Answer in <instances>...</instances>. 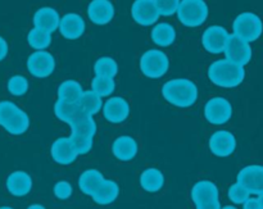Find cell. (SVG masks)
Returning a JSON list of instances; mask_svg holds the SVG:
<instances>
[{"label":"cell","instance_id":"cell-5","mask_svg":"<svg viewBox=\"0 0 263 209\" xmlns=\"http://www.w3.org/2000/svg\"><path fill=\"white\" fill-rule=\"evenodd\" d=\"M263 32L262 20L252 12L240 13L233 22V35L247 43H253Z\"/></svg>","mask_w":263,"mask_h":209},{"label":"cell","instance_id":"cell-9","mask_svg":"<svg viewBox=\"0 0 263 209\" xmlns=\"http://www.w3.org/2000/svg\"><path fill=\"white\" fill-rule=\"evenodd\" d=\"M223 54H225L226 59L244 67L251 62L253 50H252L251 44L230 33Z\"/></svg>","mask_w":263,"mask_h":209},{"label":"cell","instance_id":"cell-25","mask_svg":"<svg viewBox=\"0 0 263 209\" xmlns=\"http://www.w3.org/2000/svg\"><path fill=\"white\" fill-rule=\"evenodd\" d=\"M140 186L148 193H157L163 187L164 175L158 168H146L140 175Z\"/></svg>","mask_w":263,"mask_h":209},{"label":"cell","instance_id":"cell-22","mask_svg":"<svg viewBox=\"0 0 263 209\" xmlns=\"http://www.w3.org/2000/svg\"><path fill=\"white\" fill-rule=\"evenodd\" d=\"M220 199V192L216 184L208 180H200L193 186L192 200L195 205Z\"/></svg>","mask_w":263,"mask_h":209},{"label":"cell","instance_id":"cell-17","mask_svg":"<svg viewBox=\"0 0 263 209\" xmlns=\"http://www.w3.org/2000/svg\"><path fill=\"white\" fill-rule=\"evenodd\" d=\"M32 21L35 28L44 31V32L53 33L58 30L61 17H59V13L54 8L43 7L36 10Z\"/></svg>","mask_w":263,"mask_h":209},{"label":"cell","instance_id":"cell-42","mask_svg":"<svg viewBox=\"0 0 263 209\" xmlns=\"http://www.w3.org/2000/svg\"><path fill=\"white\" fill-rule=\"evenodd\" d=\"M221 209H238L235 205H225V207H221Z\"/></svg>","mask_w":263,"mask_h":209},{"label":"cell","instance_id":"cell-43","mask_svg":"<svg viewBox=\"0 0 263 209\" xmlns=\"http://www.w3.org/2000/svg\"><path fill=\"white\" fill-rule=\"evenodd\" d=\"M258 199H259V203H261V209H263V194L258 195Z\"/></svg>","mask_w":263,"mask_h":209},{"label":"cell","instance_id":"cell-3","mask_svg":"<svg viewBox=\"0 0 263 209\" xmlns=\"http://www.w3.org/2000/svg\"><path fill=\"white\" fill-rule=\"evenodd\" d=\"M0 126L13 136L23 135L30 127L27 113L10 100L0 102Z\"/></svg>","mask_w":263,"mask_h":209},{"label":"cell","instance_id":"cell-12","mask_svg":"<svg viewBox=\"0 0 263 209\" xmlns=\"http://www.w3.org/2000/svg\"><path fill=\"white\" fill-rule=\"evenodd\" d=\"M210 150L213 156L226 158L230 157L236 149V139L233 132L228 130H220L212 134L208 141Z\"/></svg>","mask_w":263,"mask_h":209},{"label":"cell","instance_id":"cell-11","mask_svg":"<svg viewBox=\"0 0 263 209\" xmlns=\"http://www.w3.org/2000/svg\"><path fill=\"white\" fill-rule=\"evenodd\" d=\"M229 36H230V33L222 26H211L202 35L203 48L213 55L223 53Z\"/></svg>","mask_w":263,"mask_h":209},{"label":"cell","instance_id":"cell-41","mask_svg":"<svg viewBox=\"0 0 263 209\" xmlns=\"http://www.w3.org/2000/svg\"><path fill=\"white\" fill-rule=\"evenodd\" d=\"M27 209H46V208L41 204H32V205H30Z\"/></svg>","mask_w":263,"mask_h":209},{"label":"cell","instance_id":"cell-20","mask_svg":"<svg viewBox=\"0 0 263 209\" xmlns=\"http://www.w3.org/2000/svg\"><path fill=\"white\" fill-rule=\"evenodd\" d=\"M51 158L58 164L68 166L77 159V153L72 146L69 138H59L53 143L50 149Z\"/></svg>","mask_w":263,"mask_h":209},{"label":"cell","instance_id":"cell-35","mask_svg":"<svg viewBox=\"0 0 263 209\" xmlns=\"http://www.w3.org/2000/svg\"><path fill=\"white\" fill-rule=\"evenodd\" d=\"M228 195L229 199H230L234 204H243V203L251 197L248 190H247L243 185L239 184V182H235V184H233L229 187Z\"/></svg>","mask_w":263,"mask_h":209},{"label":"cell","instance_id":"cell-34","mask_svg":"<svg viewBox=\"0 0 263 209\" xmlns=\"http://www.w3.org/2000/svg\"><path fill=\"white\" fill-rule=\"evenodd\" d=\"M30 82L22 74H14L7 82V90L13 97H23L28 91Z\"/></svg>","mask_w":263,"mask_h":209},{"label":"cell","instance_id":"cell-44","mask_svg":"<svg viewBox=\"0 0 263 209\" xmlns=\"http://www.w3.org/2000/svg\"><path fill=\"white\" fill-rule=\"evenodd\" d=\"M0 209H13L12 207H8V205H3V207H0Z\"/></svg>","mask_w":263,"mask_h":209},{"label":"cell","instance_id":"cell-24","mask_svg":"<svg viewBox=\"0 0 263 209\" xmlns=\"http://www.w3.org/2000/svg\"><path fill=\"white\" fill-rule=\"evenodd\" d=\"M103 98H100L97 92L92 90H84L81 98L77 102L80 112L86 116H95L102 110L103 108Z\"/></svg>","mask_w":263,"mask_h":209},{"label":"cell","instance_id":"cell-32","mask_svg":"<svg viewBox=\"0 0 263 209\" xmlns=\"http://www.w3.org/2000/svg\"><path fill=\"white\" fill-rule=\"evenodd\" d=\"M91 90L97 92L100 98H107L115 92L116 82L115 79L103 76H95L91 81Z\"/></svg>","mask_w":263,"mask_h":209},{"label":"cell","instance_id":"cell-37","mask_svg":"<svg viewBox=\"0 0 263 209\" xmlns=\"http://www.w3.org/2000/svg\"><path fill=\"white\" fill-rule=\"evenodd\" d=\"M54 195H55L57 199L59 200H67L68 198H71L73 189H72V185L67 181H59L54 185Z\"/></svg>","mask_w":263,"mask_h":209},{"label":"cell","instance_id":"cell-10","mask_svg":"<svg viewBox=\"0 0 263 209\" xmlns=\"http://www.w3.org/2000/svg\"><path fill=\"white\" fill-rule=\"evenodd\" d=\"M236 182L243 185L251 195L263 194V166L249 164L240 169L236 177Z\"/></svg>","mask_w":263,"mask_h":209},{"label":"cell","instance_id":"cell-40","mask_svg":"<svg viewBox=\"0 0 263 209\" xmlns=\"http://www.w3.org/2000/svg\"><path fill=\"white\" fill-rule=\"evenodd\" d=\"M197 209H221V203L220 199L218 200H212V202L203 203V204L195 205Z\"/></svg>","mask_w":263,"mask_h":209},{"label":"cell","instance_id":"cell-14","mask_svg":"<svg viewBox=\"0 0 263 209\" xmlns=\"http://www.w3.org/2000/svg\"><path fill=\"white\" fill-rule=\"evenodd\" d=\"M103 116L110 123H122L130 116V103L122 97H112L103 104Z\"/></svg>","mask_w":263,"mask_h":209},{"label":"cell","instance_id":"cell-15","mask_svg":"<svg viewBox=\"0 0 263 209\" xmlns=\"http://www.w3.org/2000/svg\"><path fill=\"white\" fill-rule=\"evenodd\" d=\"M59 32L68 40H77L86 30L85 20L77 13H67L59 21Z\"/></svg>","mask_w":263,"mask_h":209},{"label":"cell","instance_id":"cell-19","mask_svg":"<svg viewBox=\"0 0 263 209\" xmlns=\"http://www.w3.org/2000/svg\"><path fill=\"white\" fill-rule=\"evenodd\" d=\"M139 151L138 141L128 135L118 136L112 144V153L117 159L122 162L133 161Z\"/></svg>","mask_w":263,"mask_h":209},{"label":"cell","instance_id":"cell-30","mask_svg":"<svg viewBox=\"0 0 263 209\" xmlns=\"http://www.w3.org/2000/svg\"><path fill=\"white\" fill-rule=\"evenodd\" d=\"M118 72V64L110 56H102L98 59L94 64V73L95 76L110 77L115 79Z\"/></svg>","mask_w":263,"mask_h":209},{"label":"cell","instance_id":"cell-6","mask_svg":"<svg viewBox=\"0 0 263 209\" xmlns=\"http://www.w3.org/2000/svg\"><path fill=\"white\" fill-rule=\"evenodd\" d=\"M141 73L149 79H161L170 68V59L166 53L159 49H151L141 54L139 61Z\"/></svg>","mask_w":263,"mask_h":209},{"label":"cell","instance_id":"cell-18","mask_svg":"<svg viewBox=\"0 0 263 209\" xmlns=\"http://www.w3.org/2000/svg\"><path fill=\"white\" fill-rule=\"evenodd\" d=\"M5 186L13 197H26L32 190V179L27 172L14 171L7 177Z\"/></svg>","mask_w":263,"mask_h":209},{"label":"cell","instance_id":"cell-1","mask_svg":"<svg viewBox=\"0 0 263 209\" xmlns=\"http://www.w3.org/2000/svg\"><path fill=\"white\" fill-rule=\"evenodd\" d=\"M164 99L177 108H190L198 100V87L189 79H174L162 86Z\"/></svg>","mask_w":263,"mask_h":209},{"label":"cell","instance_id":"cell-31","mask_svg":"<svg viewBox=\"0 0 263 209\" xmlns=\"http://www.w3.org/2000/svg\"><path fill=\"white\" fill-rule=\"evenodd\" d=\"M27 43L35 50H46L51 44V33L44 32L33 27L27 35Z\"/></svg>","mask_w":263,"mask_h":209},{"label":"cell","instance_id":"cell-26","mask_svg":"<svg viewBox=\"0 0 263 209\" xmlns=\"http://www.w3.org/2000/svg\"><path fill=\"white\" fill-rule=\"evenodd\" d=\"M82 92H84V89H82L81 84L76 80H66V81L59 85L58 90H57V95H58L59 100L73 103V104H77Z\"/></svg>","mask_w":263,"mask_h":209},{"label":"cell","instance_id":"cell-27","mask_svg":"<svg viewBox=\"0 0 263 209\" xmlns=\"http://www.w3.org/2000/svg\"><path fill=\"white\" fill-rule=\"evenodd\" d=\"M54 115L58 118L59 121L64 123H71L72 121L76 120L80 115H82L80 112L77 104H73V103H67L63 102V100H57L55 104H54Z\"/></svg>","mask_w":263,"mask_h":209},{"label":"cell","instance_id":"cell-29","mask_svg":"<svg viewBox=\"0 0 263 209\" xmlns=\"http://www.w3.org/2000/svg\"><path fill=\"white\" fill-rule=\"evenodd\" d=\"M69 127H71V132L84 134V135L91 136V138H94L97 134V122L94 121L92 116L80 115L76 120L69 123Z\"/></svg>","mask_w":263,"mask_h":209},{"label":"cell","instance_id":"cell-33","mask_svg":"<svg viewBox=\"0 0 263 209\" xmlns=\"http://www.w3.org/2000/svg\"><path fill=\"white\" fill-rule=\"evenodd\" d=\"M68 138L77 156H84L91 150L92 140H94V138H91V136L79 132H71V136H68Z\"/></svg>","mask_w":263,"mask_h":209},{"label":"cell","instance_id":"cell-21","mask_svg":"<svg viewBox=\"0 0 263 209\" xmlns=\"http://www.w3.org/2000/svg\"><path fill=\"white\" fill-rule=\"evenodd\" d=\"M118 194H120V186H118L117 182L113 181V180L103 179L90 197L98 204L108 205L112 204L117 199Z\"/></svg>","mask_w":263,"mask_h":209},{"label":"cell","instance_id":"cell-2","mask_svg":"<svg viewBox=\"0 0 263 209\" xmlns=\"http://www.w3.org/2000/svg\"><path fill=\"white\" fill-rule=\"evenodd\" d=\"M208 79L213 85L225 89L239 86L246 79V69L229 59L215 61L208 68Z\"/></svg>","mask_w":263,"mask_h":209},{"label":"cell","instance_id":"cell-23","mask_svg":"<svg viewBox=\"0 0 263 209\" xmlns=\"http://www.w3.org/2000/svg\"><path fill=\"white\" fill-rule=\"evenodd\" d=\"M151 37L152 41L157 46L167 48V46L172 45L175 43V40H176V30L168 22L157 23V25H154L153 30H152Z\"/></svg>","mask_w":263,"mask_h":209},{"label":"cell","instance_id":"cell-8","mask_svg":"<svg viewBox=\"0 0 263 209\" xmlns=\"http://www.w3.org/2000/svg\"><path fill=\"white\" fill-rule=\"evenodd\" d=\"M27 69L33 77L45 79L55 69V59L53 54L46 50H36L28 56Z\"/></svg>","mask_w":263,"mask_h":209},{"label":"cell","instance_id":"cell-13","mask_svg":"<svg viewBox=\"0 0 263 209\" xmlns=\"http://www.w3.org/2000/svg\"><path fill=\"white\" fill-rule=\"evenodd\" d=\"M131 15L140 26L154 25L161 17L154 0H135L131 7Z\"/></svg>","mask_w":263,"mask_h":209},{"label":"cell","instance_id":"cell-7","mask_svg":"<svg viewBox=\"0 0 263 209\" xmlns=\"http://www.w3.org/2000/svg\"><path fill=\"white\" fill-rule=\"evenodd\" d=\"M204 117L211 125H225L233 117V105L226 98H211L204 105Z\"/></svg>","mask_w":263,"mask_h":209},{"label":"cell","instance_id":"cell-16","mask_svg":"<svg viewBox=\"0 0 263 209\" xmlns=\"http://www.w3.org/2000/svg\"><path fill=\"white\" fill-rule=\"evenodd\" d=\"M87 17L94 25L104 26L115 17V7L110 0H91L87 7Z\"/></svg>","mask_w":263,"mask_h":209},{"label":"cell","instance_id":"cell-38","mask_svg":"<svg viewBox=\"0 0 263 209\" xmlns=\"http://www.w3.org/2000/svg\"><path fill=\"white\" fill-rule=\"evenodd\" d=\"M243 209H261V203L258 198L249 197L246 202L243 203Z\"/></svg>","mask_w":263,"mask_h":209},{"label":"cell","instance_id":"cell-28","mask_svg":"<svg viewBox=\"0 0 263 209\" xmlns=\"http://www.w3.org/2000/svg\"><path fill=\"white\" fill-rule=\"evenodd\" d=\"M104 179L103 174L98 169H86L85 172H82L81 176L79 179V187L84 194L91 195L92 192L95 190V187L100 184V181Z\"/></svg>","mask_w":263,"mask_h":209},{"label":"cell","instance_id":"cell-39","mask_svg":"<svg viewBox=\"0 0 263 209\" xmlns=\"http://www.w3.org/2000/svg\"><path fill=\"white\" fill-rule=\"evenodd\" d=\"M8 53H9V46H8L7 40L0 36V62L7 58Z\"/></svg>","mask_w":263,"mask_h":209},{"label":"cell","instance_id":"cell-36","mask_svg":"<svg viewBox=\"0 0 263 209\" xmlns=\"http://www.w3.org/2000/svg\"><path fill=\"white\" fill-rule=\"evenodd\" d=\"M157 5V9H158L159 14L164 15V17H168L176 13L177 7L180 4V0H154Z\"/></svg>","mask_w":263,"mask_h":209},{"label":"cell","instance_id":"cell-4","mask_svg":"<svg viewBox=\"0 0 263 209\" xmlns=\"http://www.w3.org/2000/svg\"><path fill=\"white\" fill-rule=\"evenodd\" d=\"M208 5L205 0H180L176 14L180 22L186 27H199L208 18Z\"/></svg>","mask_w":263,"mask_h":209}]
</instances>
